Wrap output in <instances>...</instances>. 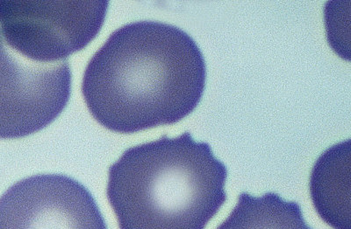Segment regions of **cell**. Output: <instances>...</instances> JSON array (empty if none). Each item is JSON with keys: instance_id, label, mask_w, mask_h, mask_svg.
Listing matches in <instances>:
<instances>
[{"instance_id": "cell-1", "label": "cell", "mask_w": 351, "mask_h": 229, "mask_svg": "<svg viewBox=\"0 0 351 229\" xmlns=\"http://www.w3.org/2000/svg\"><path fill=\"white\" fill-rule=\"evenodd\" d=\"M204 55L181 28L142 21L109 36L84 71L82 93L102 126L121 134L174 124L202 101Z\"/></svg>"}, {"instance_id": "cell-2", "label": "cell", "mask_w": 351, "mask_h": 229, "mask_svg": "<svg viewBox=\"0 0 351 229\" xmlns=\"http://www.w3.org/2000/svg\"><path fill=\"white\" fill-rule=\"evenodd\" d=\"M228 170L189 131L128 149L106 196L120 229H205L227 200Z\"/></svg>"}, {"instance_id": "cell-3", "label": "cell", "mask_w": 351, "mask_h": 229, "mask_svg": "<svg viewBox=\"0 0 351 229\" xmlns=\"http://www.w3.org/2000/svg\"><path fill=\"white\" fill-rule=\"evenodd\" d=\"M108 9V1L0 0V27L6 42L25 57L61 62L98 36Z\"/></svg>"}, {"instance_id": "cell-4", "label": "cell", "mask_w": 351, "mask_h": 229, "mask_svg": "<svg viewBox=\"0 0 351 229\" xmlns=\"http://www.w3.org/2000/svg\"><path fill=\"white\" fill-rule=\"evenodd\" d=\"M71 92L66 59L44 64L25 57L0 30V139L43 130L64 111Z\"/></svg>"}, {"instance_id": "cell-5", "label": "cell", "mask_w": 351, "mask_h": 229, "mask_svg": "<svg viewBox=\"0 0 351 229\" xmlns=\"http://www.w3.org/2000/svg\"><path fill=\"white\" fill-rule=\"evenodd\" d=\"M0 229H108L92 193L62 174L24 178L0 198Z\"/></svg>"}, {"instance_id": "cell-6", "label": "cell", "mask_w": 351, "mask_h": 229, "mask_svg": "<svg viewBox=\"0 0 351 229\" xmlns=\"http://www.w3.org/2000/svg\"><path fill=\"white\" fill-rule=\"evenodd\" d=\"M309 187L319 217L335 229H351L350 139L329 147L319 156Z\"/></svg>"}, {"instance_id": "cell-7", "label": "cell", "mask_w": 351, "mask_h": 229, "mask_svg": "<svg viewBox=\"0 0 351 229\" xmlns=\"http://www.w3.org/2000/svg\"><path fill=\"white\" fill-rule=\"evenodd\" d=\"M217 229H312L299 204L275 193L254 197L241 193L236 208Z\"/></svg>"}]
</instances>
